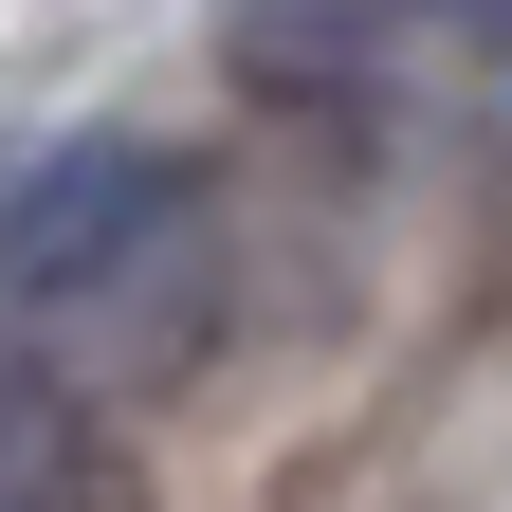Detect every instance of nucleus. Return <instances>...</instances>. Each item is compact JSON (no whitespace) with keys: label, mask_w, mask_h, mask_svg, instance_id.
<instances>
[{"label":"nucleus","mask_w":512,"mask_h":512,"mask_svg":"<svg viewBox=\"0 0 512 512\" xmlns=\"http://www.w3.org/2000/svg\"><path fill=\"white\" fill-rule=\"evenodd\" d=\"M0 293L37 330H165L202 293V183L165 147H55L0 202Z\"/></svg>","instance_id":"1"},{"label":"nucleus","mask_w":512,"mask_h":512,"mask_svg":"<svg viewBox=\"0 0 512 512\" xmlns=\"http://www.w3.org/2000/svg\"><path fill=\"white\" fill-rule=\"evenodd\" d=\"M0 512H110V421L37 348H0Z\"/></svg>","instance_id":"2"}]
</instances>
